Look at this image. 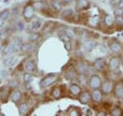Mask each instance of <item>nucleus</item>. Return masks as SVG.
I'll list each match as a JSON object with an SVG mask.
<instances>
[{
	"mask_svg": "<svg viewBox=\"0 0 123 116\" xmlns=\"http://www.w3.org/2000/svg\"><path fill=\"white\" fill-rule=\"evenodd\" d=\"M55 76L56 75L55 74V73H51V74H49V75H47L46 77H44V78L41 80V82H40L41 86L42 87H48L49 85H51V84L55 82Z\"/></svg>",
	"mask_w": 123,
	"mask_h": 116,
	"instance_id": "1",
	"label": "nucleus"
},
{
	"mask_svg": "<svg viewBox=\"0 0 123 116\" xmlns=\"http://www.w3.org/2000/svg\"><path fill=\"white\" fill-rule=\"evenodd\" d=\"M60 38L63 40L64 44H65V47H66L67 51H71L72 49V43H71V38L69 37L66 33H63L60 35Z\"/></svg>",
	"mask_w": 123,
	"mask_h": 116,
	"instance_id": "2",
	"label": "nucleus"
},
{
	"mask_svg": "<svg viewBox=\"0 0 123 116\" xmlns=\"http://www.w3.org/2000/svg\"><path fill=\"white\" fill-rule=\"evenodd\" d=\"M89 85H90L91 88H93V90L98 88L99 86H101V78L97 75L91 76L90 79H89Z\"/></svg>",
	"mask_w": 123,
	"mask_h": 116,
	"instance_id": "3",
	"label": "nucleus"
},
{
	"mask_svg": "<svg viewBox=\"0 0 123 116\" xmlns=\"http://www.w3.org/2000/svg\"><path fill=\"white\" fill-rule=\"evenodd\" d=\"M34 15V7L32 5H27L24 8V17L27 20H31Z\"/></svg>",
	"mask_w": 123,
	"mask_h": 116,
	"instance_id": "4",
	"label": "nucleus"
},
{
	"mask_svg": "<svg viewBox=\"0 0 123 116\" xmlns=\"http://www.w3.org/2000/svg\"><path fill=\"white\" fill-rule=\"evenodd\" d=\"M25 69H26V71L29 72V73H32V72L35 71L36 65H35V62H34V60H28V61H27L26 64H25Z\"/></svg>",
	"mask_w": 123,
	"mask_h": 116,
	"instance_id": "5",
	"label": "nucleus"
},
{
	"mask_svg": "<svg viewBox=\"0 0 123 116\" xmlns=\"http://www.w3.org/2000/svg\"><path fill=\"white\" fill-rule=\"evenodd\" d=\"M90 99H91V96L89 95V92L84 91V92H82V94L80 95L79 101H80V103H82V104H87L88 102L90 101Z\"/></svg>",
	"mask_w": 123,
	"mask_h": 116,
	"instance_id": "6",
	"label": "nucleus"
},
{
	"mask_svg": "<svg viewBox=\"0 0 123 116\" xmlns=\"http://www.w3.org/2000/svg\"><path fill=\"white\" fill-rule=\"evenodd\" d=\"M17 61H18V57L11 55V57H8L7 59L4 60V65L6 67H10V66H13L17 63Z\"/></svg>",
	"mask_w": 123,
	"mask_h": 116,
	"instance_id": "7",
	"label": "nucleus"
},
{
	"mask_svg": "<svg viewBox=\"0 0 123 116\" xmlns=\"http://www.w3.org/2000/svg\"><path fill=\"white\" fill-rule=\"evenodd\" d=\"M94 46H95V42L94 41H87V42H85V43L83 44L82 48H83L84 52H89L94 48Z\"/></svg>",
	"mask_w": 123,
	"mask_h": 116,
	"instance_id": "8",
	"label": "nucleus"
},
{
	"mask_svg": "<svg viewBox=\"0 0 123 116\" xmlns=\"http://www.w3.org/2000/svg\"><path fill=\"white\" fill-rule=\"evenodd\" d=\"M94 68L97 69V70H98V71L103 70V69L105 68V61H104L102 58H98V59H97L94 61Z\"/></svg>",
	"mask_w": 123,
	"mask_h": 116,
	"instance_id": "9",
	"label": "nucleus"
},
{
	"mask_svg": "<svg viewBox=\"0 0 123 116\" xmlns=\"http://www.w3.org/2000/svg\"><path fill=\"white\" fill-rule=\"evenodd\" d=\"M119 64H120V60L118 58H113L110 61V68L112 70H116V69L119 68Z\"/></svg>",
	"mask_w": 123,
	"mask_h": 116,
	"instance_id": "10",
	"label": "nucleus"
},
{
	"mask_svg": "<svg viewBox=\"0 0 123 116\" xmlns=\"http://www.w3.org/2000/svg\"><path fill=\"white\" fill-rule=\"evenodd\" d=\"M10 99H11V101H12L13 103H17L20 100L22 99V92L20 90H15L12 92V95H11L10 97Z\"/></svg>",
	"mask_w": 123,
	"mask_h": 116,
	"instance_id": "11",
	"label": "nucleus"
},
{
	"mask_svg": "<svg viewBox=\"0 0 123 116\" xmlns=\"http://www.w3.org/2000/svg\"><path fill=\"white\" fill-rule=\"evenodd\" d=\"M88 6H89V3H88L87 0H78V2H77V8L84 9L87 8Z\"/></svg>",
	"mask_w": 123,
	"mask_h": 116,
	"instance_id": "12",
	"label": "nucleus"
},
{
	"mask_svg": "<svg viewBox=\"0 0 123 116\" xmlns=\"http://www.w3.org/2000/svg\"><path fill=\"white\" fill-rule=\"evenodd\" d=\"M13 52H15L14 46H13L12 43H11V44H9V45L4 49V52H3V55H4V56H11Z\"/></svg>",
	"mask_w": 123,
	"mask_h": 116,
	"instance_id": "13",
	"label": "nucleus"
},
{
	"mask_svg": "<svg viewBox=\"0 0 123 116\" xmlns=\"http://www.w3.org/2000/svg\"><path fill=\"white\" fill-rule=\"evenodd\" d=\"M28 109H29V106L27 103H23L20 105V107H18V111H20L21 115H25L27 112H28Z\"/></svg>",
	"mask_w": 123,
	"mask_h": 116,
	"instance_id": "14",
	"label": "nucleus"
},
{
	"mask_svg": "<svg viewBox=\"0 0 123 116\" xmlns=\"http://www.w3.org/2000/svg\"><path fill=\"white\" fill-rule=\"evenodd\" d=\"M91 98L93 99L95 102H101L102 101V92L98 91V90H94L93 92H92Z\"/></svg>",
	"mask_w": 123,
	"mask_h": 116,
	"instance_id": "15",
	"label": "nucleus"
},
{
	"mask_svg": "<svg viewBox=\"0 0 123 116\" xmlns=\"http://www.w3.org/2000/svg\"><path fill=\"white\" fill-rule=\"evenodd\" d=\"M115 94H116L117 97H122L123 96V84L119 83L115 87Z\"/></svg>",
	"mask_w": 123,
	"mask_h": 116,
	"instance_id": "16",
	"label": "nucleus"
},
{
	"mask_svg": "<svg viewBox=\"0 0 123 116\" xmlns=\"http://www.w3.org/2000/svg\"><path fill=\"white\" fill-rule=\"evenodd\" d=\"M112 88H113L112 83L106 82V83H104V85H103V91L105 92V94H109V92H111V90H112Z\"/></svg>",
	"mask_w": 123,
	"mask_h": 116,
	"instance_id": "17",
	"label": "nucleus"
},
{
	"mask_svg": "<svg viewBox=\"0 0 123 116\" xmlns=\"http://www.w3.org/2000/svg\"><path fill=\"white\" fill-rule=\"evenodd\" d=\"M70 90L73 95H78V94H80V91H81V88H80L79 85H77V84H72L70 86Z\"/></svg>",
	"mask_w": 123,
	"mask_h": 116,
	"instance_id": "18",
	"label": "nucleus"
},
{
	"mask_svg": "<svg viewBox=\"0 0 123 116\" xmlns=\"http://www.w3.org/2000/svg\"><path fill=\"white\" fill-rule=\"evenodd\" d=\"M22 51L24 52H30L33 51V45L30 43H24L22 45Z\"/></svg>",
	"mask_w": 123,
	"mask_h": 116,
	"instance_id": "19",
	"label": "nucleus"
},
{
	"mask_svg": "<svg viewBox=\"0 0 123 116\" xmlns=\"http://www.w3.org/2000/svg\"><path fill=\"white\" fill-rule=\"evenodd\" d=\"M32 30H34V31H37V30H39L41 27H42V23L40 22V21H38V20H36V21H34L33 23H32Z\"/></svg>",
	"mask_w": 123,
	"mask_h": 116,
	"instance_id": "20",
	"label": "nucleus"
},
{
	"mask_svg": "<svg viewBox=\"0 0 123 116\" xmlns=\"http://www.w3.org/2000/svg\"><path fill=\"white\" fill-rule=\"evenodd\" d=\"M110 48H111V51L114 52H118L121 49L120 45H119V43H117V42H113V43H111Z\"/></svg>",
	"mask_w": 123,
	"mask_h": 116,
	"instance_id": "21",
	"label": "nucleus"
},
{
	"mask_svg": "<svg viewBox=\"0 0 123 116\" xmlns=\"http://www.w3.org/2000/svg\"><path fill=\"white\" fill-rule=\"evenodd\" d=\"M51 5H52V7H53V8H55V10L62 9V3L59 2L57 0H52V1H51Z\"/></svg>",
	"mask_w": 123,
	"mask_h": 116,
	"instance_id": "22",
	"label": "nucleus"
},
{
	"mask_svg": "<svg viewBox=\"0 0 123 116\" xmlns=\"http://www.w3.org/2000/svg\"><path fill=\"white\" fill-rule=\"evenodd\" d=\"M111 114H112L113 116H121V115H123V112L119 107H116L112 110V113Z\"/></svg>",
	"mask_w": 123,
	"mask_h": 116,
	"instance_id": "23",
	"label": "nucleus"
},
{
	"mask_svg": "<svg viewBox=\"0 0 123 116\" xmlns=\"http://www.w3.org/2000/svg\"><path fill=\"white\" fill-rule=\"evenodd\" d=\"M9 29L8 28H6L5 30H3V31H1V33H0V38H1V39H5V38H7V36L9 35Z\"/></svg>",
	"mask_w": 123,
	"mask_h": 116,
	"instance_id": "24",
	"label": "nucleus"
},
{
	"mask_svg": "<svg viewBox=\"0 0 123 116\" xmlns=\"http://www.w3.org/2000/svg\"><path fill=\"white\" fill-rule=\"evenodd\" d=\"M8 17H9V11L8 10H3V11L0 13V18H1L3 21H6L7 19H8Z\"/></svg>",
	"mask_w": 123,
	"mask_h": 116,
	"instance_id": "25",
	"label": "nucleus"
},
{
	"mask_svg": "<svg viewBox=\"0 0 123 116\" xmlns=\"http://www.w3.org/2000/svg\"><path fill=\"white\" fill-rule=\"evenodd\" d=\"M62 15H63V18H71L73 15V11L71 9H66L63 11V13H62Z\"/></svg>",
	"mask_w": 123,
	"mask_h": 116,
	"instance_id": "26",
	"label": "nucleus"
},
{
	"mask_svg": "<svg viewBox=\"0 0 123 116\" xmlns=\"http://www.w3.org/2000/svg\"><path fill=\"white\" fill-rule=\"evenodd\" d=\"M32 78H33L32 74H31V73H29V72L26 73V74L24 75V81H25L26 83H30L31 81H32Z\"/></svg>",
	"mask_w": 123,
	"mask_h": 116,
	"instance_id": "27",
	"label": "nucleus"
},
{
	"mask_svg": "<svg viewBox=\"0 0 123 116\" xmlns=\"http://www.w3.org/2000/svg\"><path fill=\"white\" fill-rule=\"evenodd\" d=\"M113 22H114V20H113V18L111 17V15H106V18H105V23L108 25V26H111L113 24Z\"/></svg>",
	"mask_w": 123,
	"mask_h": 116,
	"instance_id": "28",
	"label": "nucleus"
},
{
	"mask_svg": "<svg viewBox=\"0 0 123 116\" xmlns=\"http://www.w3.org/2000/svg\"><path fill=\"white\" fill-rule=\"evenodd\" d=\"M86 69H87V66L85 64H80L79 67H78V72L79 73H85Z\"/></svg>",
	"mask_w": 123,
	"mask_h": 116,
	"instance_id": "29",
	"label": "nucleus"
},
{
	"mask_svg": "<svg viewBox=\"0 0 123 116\" xmlns=\"http://www.w3.org/2000/svg\"><path fill=\"white\" fill-rule=\"evenodd\" d=\"M52 95H53V97H55V98H60L61 95H62V91H61L60 88H55V90H53Z\"/></svg>",
	"mask_w": 123,
	"mask_h": 116,
	"instance_id": "30",
	"label": "nucleus"
},
{
	"mask_svg": "<svg viewBox=\"0 0 123 116\" xmlns=\"http://www.w3.org/2000/svg\"><path fill=\"white\" fill-rule=\"evenodd\" d=\"M15 27H17L18 31H22L23 29H24V23L23 22H18L17 24H15Z\"/></svg>",
	"mask_w": 123,
	"mask_h": 116,
	"instance_id": "31",
	"label": "nucleus"
},
{
	"mask_svg": "<svg viewBox=\"0 0 123 116\" xmlns=\"http://www.w3.org/2000/svg\"><path fill=\"white\" fill-rule=\"evenodd\" d=\"M75 72L74 71H71V72H68L67 74H66V78L67 79H73L75 77Z\"/></svg>",
	"mask_w": 123,
	"mask_h": 116,
	"instance_id": "32",
	"label": "nucleus"
},
{
	"mask_svg": "<svg viewBox=\"0 0 123 116\" xmlns=\"http://www.w3.org/2000/svg\"><path fill=\"white\" fill-rule=\"evenodd\" d=\"M114 13H115V15H122L123 14V8H120V7H118L117 9H115V11H114Z\"/></svg>",
	"mask_w": 123,
	"mask_h": 116,
	"instance_id": "33",
	"label": "nucleus"
},
{
	"mask_svg": "<svg viewBox=\"0 0 123 116\" xmlns=\"http://www.w3.org/2000/svg\"><path fill=\"white\" fill-rule=\"evenodd\" d=\"M65 33H66L67 34V35L69 36V37H70L71 38V39H74V37H75V35H74V33H73L72 32V30H66V32H65Z\"/></svg>",
	"mask_w": 123,
	"mask_h": 116,
	"instance_id": "34",
	"label": "nucleus"
},
{
	"mask_svg": "<svg viewBox=\"0 0 123 116\" xmlns=\"http://www.w3.org/2000/svg\"><path fill=\"white\" fill-rule=\"evenodd\" d=\"M38 38H39V35H38V34H31V35L29 36V39H30V40H32V41L37 40Z\"/></svg>",
	"mask_w": 123,
	"mask_h": 116,
	"instance_id": "35",
	"label": "nucleus"
},
{
	"mask_svg": "<svg viewBox=\"0 0 123 116\" xmlns=\"http://www.w3.org/2000/svg\"><path fill=\"white\" fill-rule=\"evenodd\" d=\"M116 21L119 25H122L123 24V20H122V15H118V17L116 18Z\"/></svg>",
	"mask_w": 123,
	"mask_h": 116,
	"instance_id": "36",
	"label": "nucleus"
},
{
	"mask_svg": "<svg viewBox=\"0 0 123 116\" xmlns=\"http://www.w3.org/2000/svg\"><path fill=\"white\" fill-rule=\"evenodd\" d=\"M117 6H118V7H120V8H123V0H120V1L118 2Z\"/></svg>",
	"mask_w": 123,
	"mask_h": 116,
	"instance_id": "37",
	"label": "nucleus"
},
{
	"mask_svg": "<svg viewBox=\"0 0 123 116\" xmlns=\"http://www.w3.org/2000/svg\"><path fill=\"white\" fill-rule=\"evenodd\" d=\"M98 115V116H104V115H106V114H105V112H99Z\"/></svg>",
	"mask_w": 123,
	"mask_h": 116,
	"instance_id": "38",
	"label": "nucleus"
},
{
	"mask_svg": "<svg viewBox=\"0 0 123 116\" xmlns=\"http://www.w3.org/2000/svg\"><path fill=\"white\" fill-rule=\"evenodd\" d=\"M72 1H73V0H64V2H66V3H70Z\"/></svg>",
	"mask_w": 123,
	"mask_h": 116,
	"instance_id": "39",
	"label": "nucleus"
},
{
	"mask_svg": "<svg viewBox=\"0 0 123 116\" xmlns=\"http://www.w3.org/2000/svg\"><path fill=\"white\" fill-rule=\"evenodd\" d=\"M2 25H3V20H2L1 18H0V27H1Z\"/></svg>",
	"mask_w": 123,
	"mask_h": 116,
	"instance_id": "40",
	"label": "nucleus"
},
{
	"mask_svg": "<svg viewBox=\"0 0 123 116\" xmlns=\"http://www.w3.org/2000/svg\"><path fill=\"white\" fill-rule=\"evenodd\" d=\"M120 100H121V102L123 103V96H122V97H120Z\"/></svg>",
	"mask_w": 123,
	"mask_h": 116,
	"instance_id": "41",
	"label": "nucleus"
},
{
	"mask_svg": "<svg viewBox=\"0 0 123 116\" xmlns=\"http://www.w3.org/2000/svg\"><path fill=\"white\" fill-rule=\"evenodd\" d=\"M122 65H123V61H122Z\"/></svg>",
	"mask_w": 123,
	"mask_h": 116,
	"instance_id": "42",
	"label": "nucleus"
}]
</instances>
